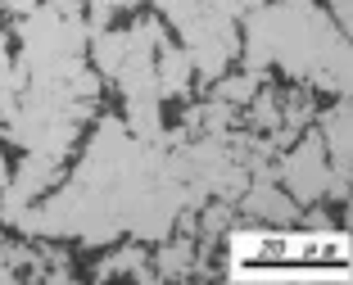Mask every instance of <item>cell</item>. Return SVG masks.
Instances as JSON below:
<instances>
[{"instance_id": "1", "label": "cell", "mask_w": 353, "mask_h": 285, "mask_svg": "<svg viewBox=\"0 0 353 285\" xmlns=\"http://www.w3.org/2000/svg\"><path fill=\"white\" fill-rule=\"evenodd\" d=\"M340 28L326 23V10L312 0H276V5H254L250 14V68H285L290 77H308L317 86H335L344 95L349 86V50H344Z\"/></svg>"}, {"instance_id": "2", "label": "cell", "mask_w": 353, "mask_h": 285, "mask_svg": "<svg viewBox=\"0 0 353 285\" xmlns=\"http://www.w3.org/2000/svg\"><path fill=\"white\" fill-rule=\"evenodd\" d=\"M294 149H285V158H281V181L290 186V200L294 204H317L326 195V190L335 186V172H331V158H326V145L317 131H308V136H294L290 140Z\"/></svg>"}, {"instance_id": "3", "label": "cell", "mask_w": 353, "mask_h": 285, "mask_svg": "<svg viewBox=\"0 0 353 285\" xmlns=\"http://www.w3.org/2000/svg\"><path fill=\"white\" fill-rule=\"evenodd\" d=\"M154 82H159V95H163V100H172V95H176V100L190 95L195 68H190V59H186L181 45H172V41L159 45V54H154Z\"/></svg>"}, {"instance_id": "4", "label": "cell", "mask_w": 353, "mask_h": 285, "mask_svg": "<svg viewBox=\"0 0 353 285\" xmlns=\"http://www.w3.org/2000/svg\"><path fill=\"white\" fill-rule=\"evenodd\" d=\"M294 209H299V204L281 186H272L268 177H259L250 186V195H245V213H250V218H263V222H290Z\"/></svg>"}, {"instance_id": "5", "label": "cell", "mask_w": 353, "mask_h": 285, "mask_svg": "<svg viewBox=\"0 0 353 285\" xmlns=\"http://www.w3.org/2000/svg\"><path fill=\"white\" fill-rule=\"evenodd\" d=\"M259 86H263L259 68H245V73H231V77L222 73L218 82H213V100H222V105H231V109H245Z\"/></svg>"}, {"instance_id": "6", "label": "cell", "mask_w": 353, "mask_h": 285, "mask_svg": "<svg viewBox=\"0 0 353 285\" xmlns=\"http://www.w3.org/2000/svg\"><path fill=\"white\" fill-rule=\"evenodd\" d=\"M190 267H195V240H190V235L168 240L163 249H159V258H154V276H163V281H172V276H190Z\"/></svg>"}, {"instance_id": "7", "label": "cell", "mask_w": 353, "mask_h": 285, "mask_svg": "<svg viewBox=\"0 0 353 285\" xmlns=\"http://www.w3.org/2000/svg\"><path fill=\"white\" fill-rule=\"evenodd\" d=\"M95 276H136V281H154L145 249H118L104 263H95Z\"/></svg>"}, {"instance_id": "8", "label": "cell", "mask_w": 353, "mask_h": 285, "mask_svg": "<svg viewBox=\"0 0 353 285\" xmlns=\"http://www.w3.org/2000/svg\"><path fill=\"white\" fill-rule=\"evenodd\" d=\"M326 5H331V14H335V28L349 36V0H326Z\"/></svg>"}, {"instance_id": "9", "label": "cell", "mask_w": 353, "mask_h": 285, "mask_svg": "<svg viewBox=\"0 0 353 285\" xmlns=\"http://www.w3.org/2000/svg\"><path fill=\"white\" fill-rule=\"evenodd\" d=\"M0 5H5V10H14V14H32L41 0H0Z\"/></svg>"}]
</instances>
